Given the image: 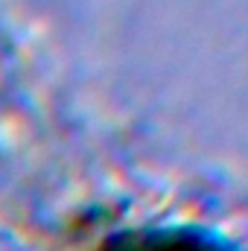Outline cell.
Instances as JSON below:
<instances>
[{"label": "cell", "mask_w": 248, "mask_h": 251, "mask_svg": "<svg viewBox=\"0 0 248 251\" xmlns=\"http://www.w3.org/2000/svg\"><path fill=\"white\" fill-rule=\"evenodd\" d=\"M105 251H216L213 246H204V243H187L181 237H117L111 240Z\"/></svg>", "instance_id": "1"}]
</instances>
